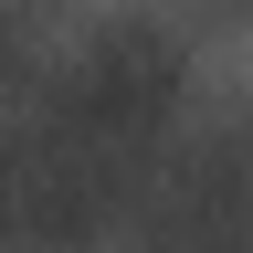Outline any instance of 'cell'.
I'll use <instances>...</instances> for the list:
<instances>
[{
    "instance_id": "6da1fadb",
    "label": "cell",
    "mask_w": 253,
    "mask_h": 253,
    "mask_svg": "<svg viewBox=\"0 0 253 253\" xmlns=\"http://www.w3.org/2000/svg\"><path fill=\"white\" fill-rule=\"evenodd\" d=\"M179 106H190V63H179V42H169L158 21H106L95 42L63 53L53 116H42V126H63V137L126 158V169H148L158 137L179 126Z\"/></svg>"
},
{
    "instance_id": "7a4b0ae2",
    "label": "cell",
    "mask_w": 253,
    "mask_h": 253,
    "mask_svg": "<svg viewBox=\"0 0 253 253\" xmlns=\"http://www.w3.org/2000/svg\"><path fill=\"white\" fill-rule=\"evenodd\" d=\"M158 253H253V158L201 148L158 190Z\"/></svg>"
},
{
    "instance_id": "3957f363",
    "label": "cell",
    "mask_w": 253,
    "mask_h": 253,
    "mask_svg": "<svg viewBox=\"0 0 253 253\" xmlns=\"http://www.w3.org/2000/svg\"><path fill=\"white\" fill-rule=\"evenodd\" d=\"M0 232H21V148L0 137Z\"/></svg>"
}]
</instances>
